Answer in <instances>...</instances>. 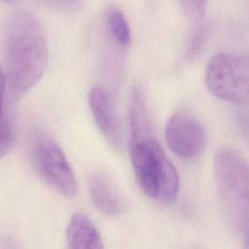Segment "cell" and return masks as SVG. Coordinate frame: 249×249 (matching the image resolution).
Returning a JSON list of instances; mask_svg holds the SVG:
<instances>
[{
	"mask_svg": "<svg viewBox=\"0 0 249 249\" xmlns=\"http://www.w3.org/2000/svg\"><path fill=\"white\" fill-rule=\"evenodd\" d=\"M129 154L136 180L151 198L170 203L179 191V176L152 133L142 92L131 91L128 106Z\"/></svg>",
	"mask_w": 249,
	"mask_h": 249,
	"instance_id": "6da1fadb",
	"label": "cell"
},
{
	"mask_svg": "<svg viewBox=\"0 0 249 249\" xmlns=\"http://www.w3.org/2000/svg\"><path fill=\"white\" fill-rule=\"evenodd\" d=\"M48 63V44L40 21L27 11L8 20L5 33L6 87L14 100L24 96L42 78Z\"/></svg>",
	"mask_w": 249,
	"mask_h": 249,
	"instance_id": "7a4b0ae2",
	"label": "cell"
},
{
	"mask_svg": "<svg viewBox=\"0 0 249 249\" xmlns=\"http://www.w3.org/2000/svg\"><path fill=\"white\" fill-rule=\"evenodd\" d=\"M213 168L222 206L249 248V163L237 152L222 149L214 157Z\"/></svg>",
	"mask_w": 249,
	"mask_h": 249,
	"instance_id": "3957f363",
	"label": "cell"
},
{
	"mask_svg": "<svg viewBox=\"0 0 249 249\" xmlns=\"http://www.w3.org/2000/svg\"><path fill=\"white\" fill-rule=\"evenodd\" d=\"M205 82L216 97L238 105H249V57L217 53L207 65Z\"/></svg>",
	"mask_w": 249,
	"mask_h": 249,
	"instance_id": "277c9868",
	"label": "cell"
},
{
	"mask_svg": "<svg viewBox=\"0 0 249 249\" xmlns=\"http://www.w3.org/2000/svg\"><path fill=\"white\" fill-rule=\"evenodd\" d=\"M31 160L47 184L67 197L77 196L75 173L63 151L52 137L44 133L35 136L31 145Z\"/></svg>",
	"mask_w": 249,
	"mask_h": 249,
	"instance_id": "5b68a950",
	"label": "cell"
},
{
	"mask_svg": "<svg viewBox=\"0 0 249 249\" xmlns=\"http://www.w3.org/2000/svg\"><path fill=\"white\" fill-rule=\"evenodd\" d=\"M165 139L169 149L177 157L185 160L196 157L205 143L201 124L196 119L185 113L173 114L168 120Z\"/></svg>",
	"mask_w": 249,
	"mask_h": 249,
	"instance_id": "8992f818",
	"label": "cell"
},
{
	"mask_svg": "<svg viewBox=\"0 0 249 249\" xmlns=\"http://www.w3.org/2000/svg\"><path fill=\"white\" fill-rule=\"evenodd\" d=\"M89 104L100 132L114 149L122 150L124 146L122 127L109 94L101 88H92L89 92Z\"/></svg>",
	"mask_w": 249,
	"mask_h": 249,
	"instance_id": "52a82bcc",
	"label": "cell"
},
{
	"mask_svg": "<svg viewBox=\"0 0 249 249\" xmlns=\"http://www.w3.org/2000/svg\"><path fill=\"white\" fill-rule=\"evenodd\" d=\"M69 249H104L102 239L93 222L82 213L74 214L67 226Z\"/></svg>",
	"mask_w": 249,
	"mask_h": 249,
	"instance_id": "ba28073f",
	"label": "cell"
},
{
	"mask_svg": "<svg viewBox=\"0 0 249 249\" xmlns=\"http://www.w3.org/2000/svg\"><path fill=\"white\" fill-rule=\"evenodd\" d=\"M89 189L95 208L104 215H117L122 210V201L115 186L103 173L96 172L89 178Z\"/></svg>",
	"mask_w": 249,
	"mask_h": 249,
	"instance_id": "9c48e42d",
	"label": "cell"
},
{
	"mask_svg": "<svg viewBox=\"0 0 249 249\" xmlns=\"http://www.w3.org/2000/svg\"><path fill=\"white\" fill-rule=\"evenodd\" d=\"M106 24L112 38L120 45L126 46L130 42V28L124 13L116 6L106 11Z\"/></svg>",
	"mask_w": 249,
	"mask_h": 249,
	"instance_id": "30bf717a",
	"label": "cell"
},
{
	"mask_svg": "<svg viewBox=\"0 0 249 249\" xmlns=\"http://www.w3.org/2000/svg\"><path fill=\"white\" fill-rule=\"evenodd\" d=\"M6 82L4 71L0 66V159L4 157L13 145L14 129L5 109Z\"/></svg>",
	"mask_w": 249,
	"mask_h": 249,
	"instance_id": "8fae6325",
	"label": "cell"
},
{
	"mask_svg": "<svg viewBox=\"0 0 249 249\" xmlns=\"http://www.w3.org/2000/svg\"><path fill=\"white\" fill-rule=\"evenodd\" d=\"M185 15L194 21L203 18L206 11L207 0H179Z\"/></svg>",
	"mask_w": 249,
	"mask_h": 249,
	"instance_id": "7c38bea8",
	"label": "cell"
},
{
	"mask_svg": "<svg viewBox=\"0 0 249 249\" xmlns=\"http://www.w3.org/2000/svg\"><path fill=\"white\" fill-rule=\"evenodd\" d=\"M50 8L64 14H75L80 12L85 0H41Z\"/></svg>",
	"mask_w": 249,
	"mask_h": 249,
	"instance_id": "4fadbf2b",
	"label": "cell"
},
{
	"mask_svg": "<svg viewBox=\"0 0 249 249\" xmlns=\"http://www.w3.org/2000/svg\"><path fill=\"white\" fill-rule=\"evenodd\" d=\"M204 37H205L204 29H200L195 34V36L192 40V43L190 45V49H189L190 56H193V55L196 54L197 52H199L202 45L204 44Z\"/></svg>",
	"mask_w": 249,
	"mask_h": 249,
	"instance_id": "5bb4252c",
	"label": "cell"
},
{
	"mask_svg": "<svg viewBox=\"0 0 249 249\" xmlns=\"http://www.w3.org/2000/svg\"><path fill=\"white\" fill-rule=\"evenodd\" d=\"M237 123L243 134L249 138V112L248 111L238 112Z\"/></svg>",
	"mask_w": 249,
	"mask_h": 249,
	"instance_id": "9a60e30c",
	"label": "cell"
},
{
	"mask_svg": "<svg viewBox=\"0 0 249 249\" xmlns=\"http://www.w3.org/2000/svg\"><path fill=\"white\" fill-rule=\"evenodd\" d=\"M0 1H2V2H4V3H13V2H15L16 0H0Z\"/></svg>",
	"mask_w": 249,
	"mask_h": 249,
	"instance_id": "2e32d148",
	"label": "cell"
},
{
	"mask_svg": "<svg viewBox=\"0 0 249 249\" xmlns=\"http://www.w3.org/2000/svg\"><path fill=\"white\" fill-rule=\"evenodd\" d=\"M244 249H249V248H244Z\"/></svg>",
	"mask_w": 249,
	"mask_h": 249,
	"instance_id": "e0dca14e",
	"label": "cell"
}]
</instances>
